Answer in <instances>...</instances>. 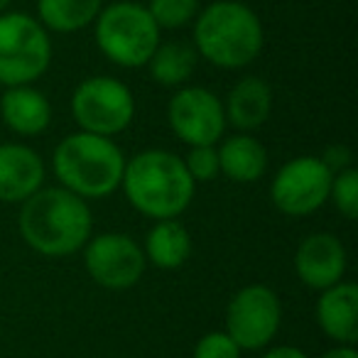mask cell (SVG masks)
<instances>
[{
    "instance_id": "obj_1",
    "label": "cell",
    "mask_w": 358,
    "mask_h": 358,
    "mask_svg": "<svg viewBox=\"0 0 358 358\" xmlns=\"http://www.w3.org/2000/svg\"><path fill=\"white\" fill-rule=\"evenodd\" d=\"M20 238L45 258H66L79 253L94 236V214L89 201L64 187H42L20 204Z\"/></svg>"
},
{
    "instance_id": "obj_2",
    "label": "cell",
    "mask_w": 358,
    "mask_h": 358,
    "mask_svg": "<svg viewBox=\"0 0 358 358\" xmlns=\"http://www.w3.org/2000/svg\"><path fill=\"white\" fill-rule=\"evenodd\" d=\"M120 189L138 214L152 221L179 219L196 194L185 159L162 148L143 150L125 159Z\"/></svg>"
},
{
    "instance_id": "obj_3",
    "label": "cell",
    "mask_w": 358,
    "mask_h": 358,
    "mask_svg": "<svg viewBox=\"0 0 358 358\" xmlns=\"http://www.w3.org/2000/svg\"><path fill=\"white\" fill-rule=\"evenodd\" d=\"M196 55L216 69L238 71L260 57L265 30L258 13L241 0H214L192 22Z\"/></svg>"
},
{
    "instance_id": "obj_4",
    "label": "cell",
    "mask_w": 358,
    "mask_h": 358,
    "mask_svg": "<svg viewBox=\"0 0 358 358\" xmlns=\"http://www.w3.org/2000/svg\"><path fill=\"white\" fill-rule=\"evenodd\" d=\"M125 159L128 157L113 138L76 130L55 148L52 172L59 187L84 201L106 199L120 189Z\"/></svg>"
},
{
    "instance_id": "obj_5",
    "label": "cell",
    "mask_w": 358,
    "mask_h": 358,
    "mask_svg": "<svg viewBox=\"0 0 358 358\" xmlns=\"http://www.w3.org/2000/svg\"><path fill=\"white\" fill-rule=\"evenodd\" d=\"M94 42L108 62L123 69H143L162 42V32L148 8L135 0H115L103 6L94 20Z\"/></svg>"
},
{
    "instance_id": "obj_6",
    "label": "cell",
    "mask_w": 358,
    "mask_h": 358,
    "mask_svg": "<svg viewBox=\"0 0 358 358\" xmlns=\"http://www.w3.org/2000/svg\"><path fill=\"white\" fill-rule=\"evenodd\" d=\"M52 64V40L37 17L6 10L0 15V86H30Z\"/></svg>"
},
{
    "instance_id": "obj_7",
    "label": "cell",
    "mask_w": 358,
    "mask_h": 358,
    "mask_svg": "<svg viewBox=\"0 0 358 358\" xmlns=\"http://www.w3.org/2000/svg\"><path fill=\"white\" fill-rule=\"evenodd\" d=\"M76 128L101 138H118L135 120V96L128 84L108 74L79 81L69 101Z\"/></svg>"
},
{
    "instance_id": "obj_8",
    "label": "cell",
    "mask_w": 358,
    "mask_h": 358,
    "mask_svg": "<svg viewBox=\"0 0 358 358\" xmlns=\"http://www.w3.org/2000/svg\"><path fill=\"white\" fill-rule=\"evenodd\" d=\"M282 327V304L268 285H245L226 307L224 331L241 351H263L275 341Z\"/></svg>"
},
{
    "instance_id": "obj_9",
    "label": "cell",
    "mask_w": 358,
    "mask_h": 358,
    "mask_svg": "<svg viewBox=\"0 0 358 358\" xmlns=\"http://www.w3.org/2000/svg\"><path fill=\"white\" fill-rule=\"evenodd\" d=\"M334 174L317 155H299L282 164L270 182V201L285 216H309L329 201Z\"/></svg>"
},
{
    "instance_id": "obj_10",
    "label": "cell",
    "mask_w": 358,
    "mask_h": 358,
    "mask_svg": "<svg viewBox=\"0 0 358 358\" xmlns=\"http://www.w3.org/2000/svg\"><path fill=\"white\" fill-rule=\"evenodd\" d=\"M84 268L89 278L103 289H130L143 280L148 260L143 245L128 234L106 231L86 241Z\"/></svg>"
},
{
    "instance_id": "obj_11",
    "label": "cell",
    "mask_w": 358,
    "mask_h": 358,
    "mask_svg": "<svg viewBox=\"0 0 358 358\" xmlns=\"http://www.w3.org/2000/svg\"><path fill=\"white\" fill-rule=\"evenodd\" d=\"M167 123L187 148L219 145L226 133L224 101L204 86H179L167 103Z\"/></svg>"
},
{
    "instance_id": "obj_12",
    "label": "cell",
    "mask_w": 358,
    "mask_h": 358,
    "mask_svg": "<svg viewBox=\"0 0 358 358\" xmlns=\"http://www.w3.org/2000/svg\"><path fill=\"white\" fill-rule=\"evenodd\" d=\"M346 268V245L341 243L338 236L329 234V231L309 234L294 250V273H297L299 282L317 292L341 282Z\"/></svg>"
},
{
    "instance_id": "obj_13",
    "label": "cell",
    "mask_w": 358,
    "mask_h": 358,
    "mask_svg": "<svg viewBox=\"0 0 358 358\" xmlns=\"http://www.w3.org/2000/svg\"><path fill=\"white\" fill-rule=\"evenodd\" d=\"M45 159L25 143H0V204H22L45 187Z\"/></svg>"
},
{
    "instance_id": "obj_14",
    "label": "cell",
    "mask_w": 358,
    "mask_h": 358,
    "mask_svg": "<svg viewBox=\"0 0 358 358\" xmlns=\"http://www.w3.org/2000/svg\"><path fill=\"white\" fill-rule=\"evenodd\" d=\"M317 324L336 346H356L358 341V287L351 280L322 289L317 299Z\"/></svg>"
},
{
    "instance_id": "obj_15",
    "label": "cell",
    "mask_w": 358,
    "mask_h": 358,
    "mask_svg": "<svg viewBox=\"0 0 358 358\" xmlns=\"http://www.w3.org/2000/svg\"><path fill=\"white\" fill-rule=\"evenodd\" d=\"M226 125L236 133H253L273 113V86L263 76H243L231 86L224 101Z\"/></svg>"
},
{
    "instance_id": "obj_16",
    "label": "cell",
    "mask_w": 358,
    "mask_h": 358,
    "mask_svg": "<svg viewBox=\"0 0 358 358\" xmlns=\"http://www.w3.org/2000/svg\"><path fill=\"white\" fill-rule=\"evenodd\" d=\"M0 118L20 138H37L52 125V103L35 84L10 86L0 96Z\"/></svg>"
},
{
    "instance_id": "obj_17",
    "label": "cell",
    "mask_w": 358,
    "mask_h": 358,
    "mask_svg": "<svg viewBox=\"0 0 358 358\" xmlns=\"http://www.w3.org/2000/svg\"><path fill=\"white\" fill-rule=\"evenodd\" d=\"M216 150L221 174L236 185H253L268 172V150L253 133H234L221 138Z\"/></svg>"
},
{
    "instance_id": "obj_18",
    "label": "cell",
    "mask_w": 358,
    "mask_h": 358,
    "mask_svg": "<svg viewBox=\"0 0 358 358\" xmlns=\"http://www.w3.org/2000/svg\"><path fill=\"white\" fill-rule=\"evenodd\" d=\"M145 260L159 270H177L192 255V236L179 219L155 221L145 236Z\"/></svg>"
},
{
    "instance_id": "obj_19",
    "label": "cell",
    "mask_w": 358,
    "mask_h": 358,
    "mask_svg": "<svg viewBox=\"0 0 358 358\" xmlns=\"http://www.w3.org/2000/svg\"><path fill=\"white\" fill-rule=\"evenodd\" d=\"M196 62L199 55L192 45L187 42H159L155 47L152 57L148 59V71L152 76V81L164 89H179V86H187V81L194 76Z\"/></svg>"
},
{
    "instance_id": "obj_20",
    "label": "cell",
    "mask_w": 358,
    "mask_h": 358,
    "mask_svg": "<svg viewBox=\"0 0 358 358\" xmlns=\"http://www.w3.org/2000/svg\"><path fill=\"white\" fill-rule=\"evenodd\" d=\"M103 0H37V20L47 32L74 35L94 25Z\"/></svg>"
},
{
    "instance_id": "obj_21",
    "label": "cell",
    "mask_w": 358,
    "mask_h": 358,
    "mask_svg": "<svg viewBox=\"0 0 358 358\" xmlns=\"http://www.w3.org/2000/svg\"><path fill=\"white\" fill-rule=\"evenodd\" d=\"M145 8H148L155 25L159 27V32L182 30V27L192 25L201 10L199 0H148Z\"/></svg>"
},
{
    "instance_id": "obj_22",
    "label": "cell",
    "mask_w": 358,
    "mask_h": 358,
    "mask_svg": "<svg viewBox=\"0 0 358 358\" xmlns=\"http://www.w3.org/2000/svg\"><path fill=\"white\" fill-rule=\"evenodd\" d=\"M329 201L343 219L353 221L358 216V169L348 167L343 172H336L329 189Z\"/></svg>"
},
{
    "instance_id": "obj_23",
    "label": "cell",
    "mask_w": 358,
    "mask_h": 358,
    "mask_svg": "<svg viewBox=\"0 0 358 358\" xmlns=\"http://www.w3.org/2000/svg\"><path fill=\"white\" fill-rule=\"evenodd\" d=\"M182 159H185V167H187V172H189V177L194 179V185L214 182L221 174L219 150H216V145H196V148H189V152Z\"/></svg>"
},
{
    "instance_id": "obj_24",
    "label": "cell",
    "mask_w": 358,
    "mask_h": 358,
    "mask_svg": "<svg viewBox=\"0 0 358 358\" xmlns=\"http://www.w3.org/2000/svg\"><path fill=\"white\" fill-rule=\"evenodd\" d=\"M243 351L226 331H209L194 343L192 358H241Z\"/></svg>"
},
{
    "instance_id": "obj_25",
    "label": "cell",
    "mask_w": 358,
    "mask_h": 358,
    "mask_svg": "<svg viewBox=\"0 0 358 358\" xmlns=\"http://www.w3.org/2000/svg\"><path fill=\"white\" fill-rule=\"evenodd\" d=\"M324 164L329 167V172L331 174H336V172H343V169H348V167H353V155H351V150L346 148V145H329L327 150H324V155L322 157Z\"/></svg>"
},
{
    "instance_id": "obj_26",
    "label": "cell",
    "mask_w": 358,
    "mask_h": 358,
    "mask_svg": "<svg viewBox=\"0 0 358 358\" xmlns=\"http://www.w3.org/2000/svg\"><path fill=\"white\" fill-rule=\"evenodd\" d=\"M260 358H309V356L299 346H289V343H282V346L263 348V356H260Z\"/></svg>"
},
{
    "instance_id": "obj_27",
    "label": "cell",
    "mask_w": 358,
    "mask_h": 358,
    "mask_svg": "<svg viewBox=\"0 0 358 358\" xmlns=\"http://www.w3.org/2000/svg\"><path fill=\"white\" fill-rule=\"evenodd\" d=\"M319 358H358L356 346H334L327 353H322Z\"/></svg>"
},
{
    "instance_id": "obj_28",
    "label": "cell",
    "mask_w": 358,
    "mask_h": 358,
    "mask_svg": "<svg viewBox=\"0 0 358 358\" xmlns=\"http://www.w3.org/2000/svg\"><path fill=\"white\" fill-rule=\"evenodd\" d=\"M10 3H13V0H0V15H3L8 8H10Z\"/></svg>"
}]
</instances>
